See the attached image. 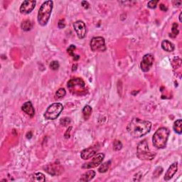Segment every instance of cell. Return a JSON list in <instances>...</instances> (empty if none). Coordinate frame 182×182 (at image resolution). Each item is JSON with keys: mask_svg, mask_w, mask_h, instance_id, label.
Segmentation results:
<instances>
[{"mask_svg": "<svg viewBox=\"0 0 182 182\" xmlns=\"http://www.w3.org/2000/svg\"><path fill=\"white\" fill-rule=\"evenodd\" d=\"M152 126L149 121L135 117L131 120L126 129L130 136L134 138H139L148 134L151 130Z\"/></svg>", "mask_w": 182, "mask_h": 182, "instance_id": "obj_1", "label": "cell"}, {"mask_svg": "<svg viewBox=\"0 0 182 182\" xmlns=\"http://www.w3.org/2000/svg\"><path fill=\"white\" fill-rule=\"evenodd\" d=\"M54 7V2L46 1L42 4L38 12L37 20L41 26H46L50 19L51 12Z\"/></svg>", "mask_w": 182, "mask_h": 182, "instance_id": "obj_2", "label": "cell"}, {"mask_svg": "<svg viewBox=\"0 0 182 182\" xmlns=\"http://www.w3.org/2000/svg\"><path fill=\"white\" fill-rule=\"evenodd\" d=\"M170 131L166 128H160L152 137V144L156 149H164L166 147Z\"/></svg>", "mask_w": 182, "mask_h": 182, "instance_id": "obj_3", "label": "cell"}, {"mask_svg": "<svg viewBox=\"0 0 182 182\" xmlns=\"http://www.w3.org/2000/svg\"><path fill=\"white\" fill-rule=\"evenodd\" d=\"M137 156L141 160H149L154 159L156 156L155 152H152L149 149L147 141L146 139L141 141L138 144L137 148Z\"/></svg>", "mask_w": 182, "mask_h": 182, "instance_id": "obj_4", "label": "cell"}, {"mask_svg": "<svg viewBox=\"0 0 182 182\" xmlns=\"http://www.w3.org/2000/svg\"><path fill=\"white\" fill-rule=\"evenodd\" d=\"M68 88L72 94L81 96L86 93V82L82 78H72L68 82Z\"/></svg>", "mask_w": 182, "mask_h": 182, "instance_id": "obj_5", "label": "cell"}, {"mask_svg": "<svg viewBox=\"0 0 182 182\" xmlns=\"http://www.w3.org/2000/svg\"><path fill=\"white\" fill-rule=\"evenodd\" d=\"M63 110V106L61 103H53L46 109V110L44 113V117L46 120H54L57 119L60 115L61 112Z\"/></svg>", "mask_w": 182, "mask_h": 182, "instance_id": "obj_6", "label": "cell"}, {"mask_svg": "<svg viewBox=\"0 0 182 182\" xmlns=\"http://www.w3.org/2000/svg\"><path fill=\"white\" fill-rule=\"evenodd\" d=\"M90 46L91 51L93 52H104L106 51L105 39L101 37L93 38L90 41Z\"/></svg>", "mask_w": 182, "mask_h": 182, "instance_id": "obj_7", "label": "cell"}, {"mask_svg": "<svg viewBox=\"0 0 182 182\" xmlns=\"http://www.w3.org/2000/svg\"><path fill=\"white\" fill-rule=\"evenodd\" d=\"M105 159V154L103 153H99L98 154H96L94 157L92 159V160L90 162L83 164L82 166V169H90L93 168H96V167L100 166L103 163V161Z\"/></svg>", "mask_w": 182, "mask_h": 182, "instance_id": "obj_8", "label": "cell"}, {"mask_svg": "<svg viewBox=\"0 0 182 182\" xmlns=\"http://www.w3.org/2000/svg\"><path fill=\"white\" fill-rule=\"evenodd\" d=\"M44 169L51 176H58L63 172V167L58 163H52L46 165Z\"/></svg>", "mask_w": 182, "mask_h": 182, "instance_id": "obj_9", "label": "cell"}, {"mask_svg": "<svg viewBox=\"0 0 182 182\" xmlns=\"http://www.w3.org/2000/svg\"><path fill=\"white\" fill-rule=\"evenodd\" d=\"M154 61V57L153 55L148 54L143 56L142 60L140 63L141 70L143 72H148L153 65Z\"/></svg>", "mask_w": 182, "mask_h": 182, "instance_id": "obj_10", "label": "cell"}, {"mask_svg": "<svg viewBox=\"0 0 182 182\" xmlns=\"http://www.w3.org/2000/svg\"><path fill=\"white\" fill-rule=\"evenodd\" d=\"M100 149V145H95L92 147H90L88 148H86L82 150L80 153V156L83 160H88L91 157H93V156L97 154V152L99 151Z\"/></svg>", "mask_w": 182, "mask_h": 182, "instance_id": "obj_11", "label": "cell"}, {"mask_svg": "<svg viewBox=\"0 0 182 182\" xmlns=\"http://www.w3.org/2000/svg\"><path fill=\"white\" fill-rule=\"evenodd\" d=\"M73 28L75 31L76 34L80 39H82L86 37L87 33L86 25L82 21H77L73 23Z\"/></svg>", "mask_w": 182, "mask_h": 182, "instance_id": "obj_12", "label": "cell"}, {"mask_svg": "<svg viewBox=\"0 0 182 182\" xmlns=\"http://www.w3.org/2000/svg\"><path fill=\"white\" fill-rule=\"evenodd\" d=\"M37 5V1L35 0H26L22 2L20 7V12L24 14H28L31 13Z\"/></svg>", "mask_w": 182, "mask_h": 182, "instance_id": "obj_13", "label": "cell"}, {"mask_svg": "<svg viewBox=\"0 0 182 182\" xmlns=\"http://www.w3.org/2000/svg\"><path fill=\"white\" fill-rule=\"evenodd\" d=\"M178 170V163L173 162L170 166L169 167V169H167L166 173L164 177V179L165 181H169L171 178L173 177V175L177 173Z\"/></svg>", "mask_w": 182, "mask_h": 182, "instance_id": "obj_14", "label": "cell"}, {"mask_svg": "<svg viewBox=\"0 0 182 182\" xmlns=\"http://www.w3.org/2000/svg\"><path fill=\"white\" fill-rule=\"evenodd\" d=\"M22 110L24 113H26V115H28L31 117H33L35 115L34 107H33L32 103L30 101L24 103L22 106Z\"/></svg>", "mask_w": 182, "mask_h": 182, "instance_id": "obj_15", "label": "cell"}, {"mask_svg": "<svg viewBox=\"0 0 182 182\" xmlns=\"http://www.w3.org/2000/svg\"><path fill=\"white\" fill-rule=\"evenodd\" d=\"M96 171L93 170H88L86 171V173H84L83 174H82L81 177L79 179L80 181H84V182H88L90 181L91 180L94 179V177H96Z\"/></svg>", "mask_w": 182, "mask_h": 182, "instance_id": "obj_16", "label": "cell"}, {"mask_svg": "<svg viewBox=\"0 0 182 182\" xmlns=\"http://www.w3.org/2000/svg\"><path fill=\"white\" fill-rule=\"evenodd\" d=\"M161 46H162V49L166 52H173L175 49V46L173 45V44L171 43V41H168V40L162 41Z\"/></svg>", "mask_w": 182, "mask_h": 182, "instance_id": "obj_17", "label": "cell"}, {"mask_svg": "<svg viewBox=\"0 0 182 182\" xmlns=\"http://www.w3.org/2000/svg\"><path fill=\"white\" fill-rule=\"evenodd\" d=\"M31 181H45L46 178L44 173L41 172L34 173L31 175Z\"/></svg>", "mask_w": 182, "mask_h": 182, "instance_id": "obj_18", "label": "cell"}, {"mask_svg": "<svg viewBox=\"0 0 182 182\" xmlns=\"http://www.w3.org/2000/svg\"><path fill=\"white\" fill-rule=\"evenodd\" d=\"M173 129L174 132L178 135L182 134V120L181 119L177 120L174 122L173 125Z\"/></svg>", "mask_w": 182, "mask_h": 182, "instance_id": "obj_19", "label": "cell"}, {"mask_svg": "<svg viewBox=\"0 0 182 182\" xmlns=\"http://www.w3.org/2000/svg\"><path fill=\"white\" fill-rule=\"evenodd\" d=\"M92 107H91L90 105H87L85 106L83 108H82V116H83V118L86 120L88 119L89 117H90L91 113H92Z\"/></svg>", "mask_w": 182, "mask_h": 182, "instance_id": "obj_20", "label": "cell"}, {"mask_svg": "<svg viewBox=\"0 0 182 182\" xmlns=\"http://www.w3.org/2000/svg\"><path fill=\"white\" fill-rule=\"evenodd\" d=\"M32 23L30 20H24L21 24V28L24 31H29L32 29Z\"/></svg>", "mask_w": 182, "mask_h": 182, "instance_id": "obj_21", "label": "cell"}, {"mask_svg": "<svg viewBox=\"0 0 182 182\" xmlns=\"http://www.w3.org/2000/svg\"><path fill=\"white\" fill-rule=\"evenodd\" d=\"M111 165V161H108V162H106L103 164H101L100 167L98 168V172L100 173H105L108 171Z\"/></svg>", "mask_w": 182, "mask_h": 182, "instance_id": "obj_22", "label": "cell"}, {"mask_svg": "<svg viewBox=\"0 0 182 182\" xmlns=\"http://www.w3.org/2000/svg\"><path fill=\"white\" fill-rule=\"evenodd\" d=\"M75 48H76V47L75 45H71L68 48L67 52H68V54L70 55V56H71L72 57H73L74 61H78V59L80 58V56H78V55H75V54H74V51L75 50Z\"/></svg>", "mask_w": 182, "mask_h": 182, "instance_id": "obj_23", "label": "cell"}, {"mask_svg": "<svg viewBox=\"0 0 182 182\" xmlns=\"http://www.w3.org/2000/svg\"><path fill=\"white\" fill-rule=\"evenodd\" d=\"M178 24L177 23H173L172 25V27H171V32L169 33V37L171 38H173L174 39L178 36V34L179 33V31L178 29Z\"/></svg>", "mask_w": 182, "mask_h": 182, "instance_id": "obj_24", "label": "cell"}, {"mask_svg": "<svg viewBox=\"0 0 182 182\" xmlns=\"http://www.w3.org/2000/svg\"><path fill=\"white\" fill-rule=\"evenodd\" d=\"M65 95H66V91H65V89L59 88L58 90L56 91L55 96H56V99H62L65 96Z\"/></svg>", "mask_w": 182, "mask_h": 182, "instance_id": "obj_25", "label": "cell"}, {"mask_svg": "<svg viewBox=\"0 0 182 182\" xmlns=\"http://www.w3.org/2000/svg\"><path fill=\"white\" fill-rule=\"evenodd\" d=\"M122 148V144L119 140H115L113 142V149L115 151H119Z\"/></svg>", "mask_w": 182, "mask_h": 182, "instance_id": "obj_26", "label": "cell"}, {"mask_svg": "<svg viewBox=\"0 0 182 182\" xmlns=\"http://www.w3.org/2000/svg\"><path fill=\"white\" fill-rule=\"evenodd\" d=\"M59 66H60V65H59V63L57 61H51L49 65L50 68L53 70V71H57L59 68Z\"/></svg>", "mask_w": 182, "mask_h": 182, "instance_id": "obj_27", "label": "cell"}, {"mask_svg": "<svg viewBox=\"0 0 182 182\" xmlns=\"http://www.w3.org/2000/svg\"><path fill=\"white\" fill-rule=\"evenodd\" d=\"M71 119L68 117H64L63 119L61 120L60 123L61 125L64 126V127H67L68 125H69L70 123H71Z\"/></svg>", "mask_w": 182, "mask_h": 182, "instance_id": "obj_28", "label": "cell"}, {"mask_svg": "<svg viewBox=\"0 0 182 182\" xmlns=\"http://www.w3.org/2000/svg\"><path fill=\"white\" fill-rule=\"evenodd\" d=\"M159 3V1H154V0H152V1H149L147 4V7L150 8V9H155L157 6V4Z\"/></svg>", "mask_w": 182, "mask_h": 182, "instance_id": "obj_29", "label": "cell"}, {"mask_svg": "<svg viewBox=\"0 0 182 182\" xmlns=\"http://www.w3.org/2000/svg\"><path fill=\"white\" fill-rule=\"evenodd\" d=\"M65 26V22L64 19H60L58 23V27L59 29H64Z\"/></svg>", "mask_w": 182, "mask_h": 182, "instance_id": "obj_30", "label": "cell"}, {"mask_svg": "<svg viewBox=\"0 0 182 182\" xmlns=\"http://www.w3.org/2000/svg\"><path fill=\"white\" fill-rule=\"evenodd\" d=\"M81 5H82V7L85 8L86 9H88V8L90 7V5H89V3L87 1H82L81 2Z\"/></svg>", "mask_w": 182, "mask_h": 182, "instance_id": "obj_31", "label": "cell"}, {"mask_svg": "<svg viewBox=\"0 0 182 182\" xmlns=\"http://www.w3.org/2000/svg\"><path fill=\"white\" fill-rule=\"evenodd\" d=\"M71 129H72L71 127H70V128L67 130L66 132H65V135H64L65 139H68V138H70V136H71V135H70V132H71Z\"/></svg>", "mask_w": 182, "mask_h": 182, "instance_id": "obj_32", "label": "cell"}, {"mask_svg": "<svg viewBox=\"0 0 182 182\" xmlns=\"http://www.w3.org/2000/svg\"><path fill=\"white\" fill-rule=\"evenodd\" d=\"M159 8H160V9L163 12H166L167 10H168V7H167L166 5H164V4H161V5H159Z\"/></svg>", "mask_w": 182, "mask_h": 182, "instance_id": "obj_33", "label": "cell"}, {"mask_svg": "<svg viewBox=\"0 0 182 182\" xmlns=\"http://www.w3.org/2000/svg\"><path fill=\"white\" fill-rule=\"evenodd\" d=\"M173 3L174 4V5H175V6H181V1L173 2Z\"/></svg>", "mask_w": 182, "mask_h": 182, "instance_id": "obj_34", "label": "cell"}, {"mask_svg": "<svg viewBox=\"0 0 182 182\" xmlns=\"http://www.w3.org/2000/svg\"><path fill=\"white\" fill-rule=\"evenodd\" d=\"M181 14H182V13L181 12V13H180V14H179V22H181Z\"/></svg>", "mask_w": 182, "mask_h": 182, "instance_id": "obj_35", "label": "cell"}]
</instances>
